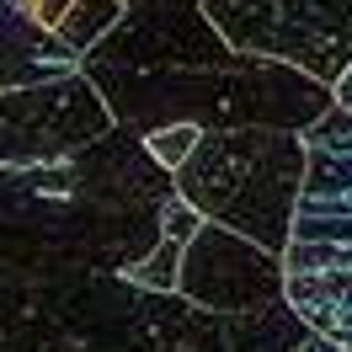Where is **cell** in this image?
Here are the masks:
<instances>
[{"label":"cell","instance_id":"1","mask_svg":"<svg viewBox=\"0 0 352 352\" xmlns=\"http://www.w3.org/2000/svg\"><path fill=\"white\" fill-rule=\"evenodd\" d=\"M0 352H235L230 320L123 272L0 267Z\"/></svg>","mask_w":352,"mask_h":352},{"label":"cell","instance_id":"2","mask_svg":"<svg viewBox=\"0 0 352 352\" xmlns=\"http://www.w3.org/2000/svg\"><path fill=\"white\" fill-rule=\"evenodd\" d=\"M91 86L123 129H160V123H198L208 129H299L320 123L336 107V86L315 80L309 69L235 54L214 69H166V75H96Z\"/></svg>","mask_w":352,"mask_h":352},{"label":"cell","instance_id":"3","mask_svg":"<svg viewBox=\"0 0 352 352\" xmlns=\"http://www.w3.org/2000/svg\"><path fill=\"white\" fill-rule=\"evenodd\" d=\"M309 176V139L299 129H208L176 171V192L203 219L230 224L267 251H288Z\"/></svg>","mask_w":352,"mask_h":352},{"label":"cell","instance_id":"4","mask_svg":"<svg viewBox=\"0 0 352 352\" xmlns=\"http://www.w3.org/2000/svg\"><path fill=\"white\" fill-rule=\"evenodd\" d=\"M309 176L294 241H288V299L315 331L352 342V107H336L305 129Z\"/></svg>","mask_w":352,"mask_h":352},{"label":"cell","instance_id":"5","mask_svg":"<svg viewBox=\"0 0 352 352\" xmlns=\"http://www.w3.org/2000/svg\"><path fill=\"white\" fill-rule=\"evenodd\" d=\"M241 54H267L336 86L352 69V0H203Z\"/></svg>","mask_w":352,"mask_h":352},{"label":"cell","instance_id":"6","mask_svg":"<svg viewBox=\"0 0 352 352\" xmlns=\"http://www.w3.org/2000/svg\"><path fill=\"white\" fill-rule=\"evenodd\" d=\"M112 129L118 118L86 69L38 80V86H11L0 91V176L69 160L86 144L107 139Z\"/></svg>","mask_w":352,"mask_h":352},{"label":"cell","instance_id":"7","mask_svg":"<svg viewBox=\"0 0 352 352\" xmlns=\"http://www.w3.org/2000/svg\"><path fill=\"white\" fill-rule=\"evenodd\" d=\"M176 294H187L192 305L214 309V315L272 309L288 299V262H283V251H267L251 235L208 219L182 251Z\"/></svg>","mask_w":352,"mask_h":352},{"label":"cell","instance_id":"8","mask_svg":"<svg viewBox=\"0 0 352 352\" xmlns=\"http://www.w3.org/2000/svg\"><path fill=\"white\" fill-rule=\"evenodd\" d=\"M80 54L27 16L16 0H0V91L11 86H38V80H59L75 75Z\"/></svg>","mask_w":352,"mask_h":352},{"label":"cell","instance_id":"9","mask_svg":"<svg viewBox=\"0 0 352 352\" xmlns=\"http://www.w3.org/2000/svg\"><path fill=\"white\" fill-rule=\"evenodd\" d=\"M123 11H129L123 0H75V6L65 11V22H59V38H65L80 59H86L91 48H96L112 27H118V16H123Z\"/></svg>","mask_w":352,"mask_h":352},{"label":"cell","instance_id":"10","mask_svg":"<svg viewBox=\"0 0 352 352\" xmlns=\"http://www.w3.org/2000/svg\"><path fill=\"white\" fill-rule=\"evenodd\" d=\"M198 144H203V129H198V123H160V129H144V150H150L171 176L187 166V155L198 150Z\"/></svg>","mask_w":352,"mask_h":352},{"label":"cell","instance_id":"11","mask_svg":"<svg viewBox=\"0 0 352 352\" xmlns=\"http://www.w3.org/2000/svg\"><path fill=\"white\" fill-rule=\"evenodd\" d=\"M182 251H187V241H176V235H166V241L155 245L144 262L133 267V272H123V278H133V283L155 288V294H176V283H182Z\"/></svg>","mask_w":352,"mask_h":352},{"label":"cell","instance_id":"12","mask_svg":"<svg viewBox=\"0 0 352 352\" xmlns=\"http://www.w3.org/2000/svg\"><path fill=\"white\" fill-rule=\"evenodd\" d=\"M16 6H22V11H27V16H32L38 27L59 32V22H65V11L75 6V0H16Z\"/></svg>","mask_w":352,"mask_h":352},{"label":"cell","instance_id":"13","mask_svg":"<svg viewBox=\"0 0 352 352\" xmlns=\"http://www.w3.org/2000/svg\"><path fill=\"white\" fill-rule=\"evenodd\" d=\"M299 352H352V342H342V336H326V331H309V342Z\"/></svg>","mask_w":352,"mask_h":352},{"label":"cell","instance_id":"14","mask_svg":"<svg viewBox=\"0 0 352 352\" xmlns=\"http://www.w3.org/2000/svg\"><path fill=\"white\" fill-rule=\"evenodd\" d=\"M336 102H342V107H352V69L336 80Z\"/></svg>","mask_w":352,"mask_h":352},{"label":"cell","instance_id":"15","mask_svg":"<svg viewBox=\"0 0 352 352\" xmlns=\"http://www.w3.org/2000/svg\"><path fill=\"white\" fill-rule=\"evenodd\" d=\"M123 6H203V0H123Z\"/></svg>","mask_w":352,"mask_h":352}]
</instances>
